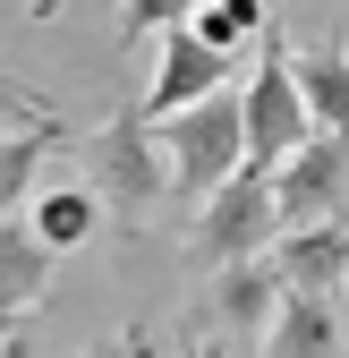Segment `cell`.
Segmentation results:
<instances>
[{"mask_svg": "<svg viewBox=\"0 0 349 358\" xmlns=\"http://www.w3.org/2000/svg\"><path fill=\"white\" fill-rule=\"evenodd\" d=\"M162 154H170V188L205 205L213 188H230L239 171H255L247 162V103L213 94V103H196L179 120H162Z\"/></svg>", "mask_w": 349, "mask_h": 358, "instance_id": "obj_1", "label": "cell"}, {"mask_svg": "<svg viewBox=\"0 0 349 358\" xmlns=\"http://www.w3.org/2000/svg\"><path fill=\"white\" fill-rule=\"evenodd\" d=\"M188 248L205 273L222 264H247V256H273L281 248V196H273V171H239L230 188H213L188 222Z\"/></svg>", "mask_w": 349, "mask_h": 358, "instance_id": "obj_2", "label": "cell"}, {"mask_svg": "<svg viewBox=\"0 0 349 358\" xmlns=\"http://www.w3.org/2000/svg\"><path fill=\"white\" fill-rule=\"evenodd\" d=\"M239 103H247V162H255V171H281L307 137H324L315 111H307V94H298V60H290L281 34L255 43V77H247Z\"/></svg>", "mask_w": 349, "mask_h": 358, "instance_id": "obj_3", "label": "cell"}, {"mask_svg": "<svg viewBox=\"0 0 349 358\" xmlns=\"http://www.w3.org/2000/svg\"><path fill=\"white\" fill-rule=\"evenodd\" d=\"M94 154V179H103V205H119L128 222H145L154 205H170V154H162V128L128 103L103 120V137L85 145Z\"/></svg>", "mask_w": 349, "mask_h": 358, "instance_id": "obj_4", "label": "cell"}, {"mask_svg": "<svg viewBox=\"0 0 349 358\" xmlns=\"http://www.w3.org/2000/svg\"><path fill=\"white\" fill-rule=\"evenodd\" d=\"M273 196H281V239L290 231H324V222H349V137H307L273 171Z\"/></svg>", "mask_w": 349, "mask_h": 358, "instance_id": "obj_5", "label": "cell"}, {"mask_svg": "<svg viewBox=\"0 0 349 358\" xmlns=\"http://www.w3.org/2000/svg\"><path fill=\"white\" fill-rule=\"evenodd\" d=\"M230 52H213L205 34H170L162 43V60H154V77H145V94H137V111L162 128V120H179V111H196V103H213V94H230Z\"/></svg>", "mask_w": 349, "mask_h": 358, "instance_id": "obj_6", "label": "cell"}, {"mask_svg": "<svg viewBox=\"0 0 349 358\" xmlns=\"http://www.w3.org/2000/svg\"><path fill=\"white\" fill-rule=\"evenodd\" d=\"M281 299H290L281 264L273 256H247V264H222V273L205 282V316H213L222 341H265L273 316H281Z\"/></svg>", "mask_w": 349, "mask_h": 358, "instance_id": "obj_7", "label": "cell"}, {"mask_svg": "<svg viewBox=\"0 0 349 358\" xmlns=\"http://www.w3.org/2000/svg\"><path fill=\"white\" fill-rule=\"evenodd\" d=\"M52 264H60V256L34 239V222H26V213L0 222V307H9V316H26V307L52 299Z\"/></svg>", "mask_w": 349, "mask_h": 358, "instance_id": "obj_8", "label": "cell"}, {"mask_svg": "<svg viewBox=\"0 0 349 358\" xmlns=\"http://www.w3.org/2000/svg\"><path fill=\"white\" fill-rule=\"evenodd\" d=\"M298 60V94H307L324 137H349V43H290Z\"/></svg>", "mask_w": 349, "mask_h": 358, "instance_id": "obj_9", "label": "cell"}, {"mask_svg": "<svg viewBox=\"0 0 349 358\" xmlns=\"http://www.w3.org/2000/svg\"><path fill=\"white\" fill-rule=\"evenodd\" d=\"M26 222H34V239L52 248V256H68V248H85V239L103 231V196L85 188V179H60V188H43L26 205Z\"/></svg>", "mask_w": 349, "mask_h": 358, "instance_id": "obj_10", "label": "cell"}, {"mask_svg": "<svg viewBox=\"0 0 349 358\" xmlns=\"http://www.w3.org/2000/svg\"><path fill=\"white\" fill-rule=\"evenodd\" d=\"M273 264H281V282L290 290H332L341 273H349V222H324V231H290L281 248H273Z\"/></svg>", "mask_w": 349, "mask_h": 358, "instance_id": "obj_11", "label": "cell"}, {"mask_svg": "<svg viewBox=\"0 0 349 358\" xmlns=\"http://www.w3.org/2000/svg\"><path fill=\"white\" fill-rule=\"evenodd\" d=\"M265 358H341V324H332V299L315 290H290L281 316L265 333Z\"/></svg>", "mask_w": 349, "mask_h": 358, "instance_id": "obj_12", "label": "cell"}, {"mask_svg": "<svg viewBox=\"0 0 349 358\" xmlns=\"http://www.w3.org/2000/svg\"><path fill=\"white\" fill-rule=\"evenodd\" d=\"M188 34H205L213 52H230V60H239L247 43H265V34H273V0H205Z\"/></svg>", "mask_w": 349, "mask_h": 358, "instance_id": "obj_13", "label": "cell"}, {"mask_svg": "<svg viewBox=\"0 0 349 358\" xmlns=\"http://www.w3.org/2000/svg\"><path fill=\"white\" fill-rule=\"evenodd\" d=\"M68 137H0V222H9L17 205H34V171L52 162Z\"/></svg>", "mask_w": 349, "mask_h": 358, "instance_id": "obj_14", "label": "cell"}, {"mask_svg": "<svg viewBox=\"0 0 349 358\" xmlns=\"http://www.w3.org/2000/svg\"><path fill=\"white\" fill-rule=\"evenodd\" d=\"M0 137H68V128H60V111L43 94H26V85L0 69Z\"/></svg>", "mask_w": 349, "mask_h": 358, "instance_id": "obj_15", "label": "cell"}, {"mask_svg": "<svg viewBox=\"0 0 349 358\" xmlns=\"http://www.w3.org/2000/svg\"><path fill=\"white\" fill-rule=\"evenodd\" d=\"M196 9H205V0H128V9H119V43H145V34H188L196 26Z\"/></svg>", "mask_w": 349, "mask_h": 358, "instance_id": "obj_16", "label": "cell"}, {"mask_svg": "<svg viewBox=\"0 0 349 358\" xmlns=\"http://www.w3.org/2000/svg\"><path fill=\"white\" fill-rule=\"evenodd\" d=\"M85 358H154V324H119L111 341H94Z\"/></svg>", "mask_w": 349, "mask_h": 358, "instance_id": "obj_17", "label": "cell"}, {"mask_svg": "<svg viewBox=\"0 0 349 358\" xmlns=\"http://www.w3.org/2000/svg\"><path fill=\"white\" fill-rule=\"evenodd\" d=\"M170 358H239L222 333H179V341H170Z\"/></svg>", "mask_w": 349, "mask_h": 358, "instance_id": "obj_18", "label": "cell"}, {"mask_svg": "<svg viewBox=\"0 0 349 358\" xmlns=\"http://www.w3.org/2000/svg\"><path fill=\"white\" fill-rule=\"evenodd\" d=\"M17 350V316H9V307H0V358H9Z\"/></svg>", "mask_w": 349, "mask_h": 358, "instance_id": "obj_19", "label": "cell"}, {"mask_svg": "<svg viewBox=\"0 0 349 358\" xmlns=\"http://www.w3.org/2000/svg\"><path fill=\"white\" fill-rule=\"evenodd\" d=\"M52 9H68V0H34V17H52Z\"/></svg>", "mask_w": 349, "mask_h": 358, "instance_id": "obj_20", "label": "cell"}, {"mask_svg": "<svg viewBox=\"0 0 349 358\" xmlns=\"http://www.w3.org/2000/svg\"><path fill=\"white\" fill-rule=\"evenodd\" d=\"M9 358H17V350H9Z\"/></svg>", "mask_w": 349, "mask_h": 358, "instance_id": "obj_21", "label": "cell"}]
</instances>
